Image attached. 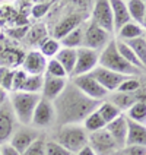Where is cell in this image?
Segmentation results:
<instances>
[{"label": "cell", "mask_w": 146, "mask_h": 155, "mask_svg": "<svg viewBox=\"0 0 146 155\" xmlns=\"http://www.w3.org/2000/svg\"><path fill=\"white\" fill-rule=\"evenodd\" d=\"M28 31H29V26H18V28L9 29L8 34L10 35L12 38H15V40H22V38H25L26 37Z\"/></svg>", "instance_id": "60d3db41"}, {"label": "cell", "mask_w": 146, "mask_h": 155, "mask_svg": "<svg viewBox=\"0 0 146 155\" xmlns=\"http://www.w3.org/2000/svg\"><path fill=\"white\" fill-rule=\"evenodd\" d=\"M126 147H145L146 148V126L139 124L127 119V139Z\"/></svg>", "instance_id": "e0dca14e"}, {"label": "cell", "mask_w": 146, "mask_h": 155, "mask_svg": "<svg viewBox=\"0 0 146 155\" xmlns=\"http://www.w3.org/2000/svg\"><path fill=\"white\" fill-rule=\"evenodd\" d=\"M126 3H127V10H129L130 19L133 22L143 26V24H145V13H146V2H143V0H129Z\"/></svg>", "instance_id": "d4e9b609"}, {"label": "cell", "mask_w": 146, "mask_h": 155, "mask_svg": "<svg viewBox=\"0 0 146 155\" xmlns=\"http://www.w3.org/2000/svg\"><path fill=\"white\" fill-rule=\"evenodd\" d=\"M99 60V51L89 50L85 47H80L76 50V64L72 72V78L80 76V75H88L98 66Z\"/></svg>", "instance_id": "ba28073f"}, {"label": "cell", "mask_w": 146, "mask_h": 155, "mask_svg": "<svg viewBox=\"0 0 146 155\" xmlns=\"http://www.w3.org/2000/svg\"><path fill=\"white\" fill-rule=\"evenodd\" d=\"M56 142L75 155L83 147L88 145V133L83 129V126H79V124L60 126Z\"/></svg>", "instance_id": "277c9868"}, {"label": "cell", "mask_w": 146, "mask_h": 155, "mask_svg": "<svg viewBox=\"0 0 146 155\" xmlns=\"http://www.w3.org/2000/svg\"><path fill=\"white\" fill-rule=\"evenodd\" d=\"M126 155H146L145 147H126L124 148Z\"/></svg>", "instance_id": "b9f144b4"}, {"label": "cell", "mask_w": 146, "mask_h": 155, "mask_svg": "<svg viewBox=\"0 0 146 155\" xmlns=\"http://www.w3.org/2000/svg\"><path fill=\"white\" fill-rule=\"evenodd\" d=\"M26 78H28V75L22 69L15 70V76H13V82H12V92H21L22 91Z\"/></svg>", "instance_id": "ab89813d"}, {"label": "cell", "mask_w": 146, "mask_h": 155, "mask_svg": "<svg viewBox=\"0 0 146 155\" xmlns=\"http://www.w3.org/2000/svg\"><path fill=\"white\" fill-rule=\"evenodd\" d=\"M126 117L129 120L139 123V124H145L146 126V101L139 100L138 103H135L129 110L126 111Z\"/></svg>", "instance_id": "484cf974"}, {"label": "cell", "mask_w": 146, "mask_h": 155, "mask_svg": "<svg viewBox=\"0 0 146 155\" xmlns=\"http://www.w3.org/2000/svg\"><path fill=\"white\" fill-rule=\"evenodd\" d=\"M24 59H25V53L15 48V47H10V45L0 47V63H2L0 66L18 69V66L22 64Z\"/></svg>", "instance_id": "ffe728a7"}, {"label": "cell", "mask_w": 146, "mask_h": 155, "mask_svg": "<svg viewBox=\"0 0 146 155\" xmlns=\"http://www.w3.org/2000/svg\"><path fill=\"white\" fill-rule=\"evenodd\" d=\"M110 41H111L110 40V34L105 32L104 29H101L99 26L94 25L92 22L85 26V31H83V45L82 47L89 48V50H95V51H99V50H104Z\"/></svg>", "instance_id": "9c48e42d"}, {"label": "cell", "mask_w": 146, "mask_h": 155, "mask_svg": "<svg viewBox=\"0 0 146 155\" xmlns=\"http://www.w3.org/2000/svg\"><path fill=\"white\" fill-rule=\"evenodd\" d=\"M105 126H107V123L104 121V119L101 117V114L96 111V110L92 111L85 120H83V129L86 130L88 135H89V133H95V132H98V130L105 129Z\"/></svg>", "instance_id": "f1b7e54d"}, {"label": "cell", "mask_w": 146, "mask_h": 155, "mask_svg": "<svg viewBox=\"0 0 146 155\" xmlns=\"http://www.w3.org/2000/svg\"><path fill=\"white\" fill-rule=\"evenodd\" d=\"M22 155H45V140L38 136Z\"/></svg>", "instance_id": "74e56055"}, {"label": "cell", "mask_w": 146, "mask_h": 155, "mask_svg": "<svg viewBox=\"0 0 146 155\" xmlns=\"http://www.w3.org/2000/svg\"><path fill=\"white\" fill-rule=\"evenodd\" d=\"M54 59L64 68L66 73H67V76H72V72H73L75 64H76V50L61 47L60 51L57 53V56H56Z\"/></svg>", "instance_id": "603a6c76"}, {"label": "cell", "mask_w": 146, "mask_h": 155, "mask_svg": "<svg viewBox=\"0 0 146 155\" xmlns=\"http://www.w3.org/2000/svg\"><path fill=\"white\" fill-rule=\"evenodd\" d=\"M115 47H117V51L120 53V56L124 59V60L130 63L131 66H135L136 69L139 70H145V68L142 66V63L138 60V57L135 56V53L133 50L130 48L127 44L124 43V41H120V40H115Z\"/></svg>", "instance_id": "83f0119b"}, {"label": "cell", "mask_w": 146, "mask_h": 155, "mask_svg": "<svg viewBox=\"0 0 146 155\" xmlns=\"http://www.w3.org/2000/svg\"><path fill=\"white\" fill-rule=\"evenodd\" d=\"M72 84L76 86L82 94H85L88 98L95 100V101H101L102 98L110 95L102 86L96 82V79L91 73L72 78Z\"/></svg>", "instance_id": "5b68a950"}, {"label": "cell", "mask_w": 146, "mask_h": 155, "mask_svg": "<svg viewBox=\"0 0 146 155\" xmlns=\"http://www.w3.org/2000/svg\"><path fill=\"white\" fill-rule=\"evenodd\" d=\"M91 22L94 25L99 26L105 32L111 35L114 32V21H112L111 5L107 0H98L94 3L92 13H91Z\"/></svg>", "instance_id": "8992f818"}, {"label": "cell", "mask_w": 146, "mask_h": 155, "mask_svg": "<svg viewBox=\"0 0 146 155\" xmlns=\"http://www.w3.org/2000/svg\"><path fill=\"white\" fill-rule=\"evenodd\" d=\"M101 101H95L82 94L73 84H67L60 97L53 101L56 121L60 126L66 124H79L98 108Z\"/></svg>", "instance_id": "6da1fadb"}, {"label": "cell", "mask_w": 146, "mask_h": 155, "mask_svg": "<svg viewBox=\"0 0 146 155\" xmlns=\"http://www.w3.org/2000/svg\"><path fill=\"white\" fill-rule=\"evenodd\" d=\"M111 104H114L121 113L127 111L130 107L135 103H138L139 98L136 94H127V92H120V91H114L110 94V100Z\"/></svg>", "instance_id": "44dd1931"}, {"label": "cell", "mask_w": 146, "mask_h": 155, "mask_svg": "<svg viewBox=\"0 0 146 155\" xmlns=\"http://www.w3.org/2000/svg\"><path fill=\"white\" fill-rule=\"evenodd\" d=\"M44 75H28L25 81V85L21 92H28V94H40L43 89Z\"/></svg>", "instance_id": "d6a6232c"}, {"label": "cell", "mask_w": 146, "mask_h": 155, "mask_svg": "<svg viewBox=\"0 0 146 155\" xmlns=\"http://www.w3.org/2000/svg\"><path fill=\"white\" fill-rule=\"evenodd\" d=\"M107 132L111 135L114 142L117 143V147L120 149L126 148V139H127V117L124 114H121L120 117H117L115 120L108 123L105 126Z\"/></svg>", "instance_id": "9a60e30c"}, {"label": "cell", "mask_w": 146, "mask_h": 155, "mask_svg": "<svg viewBox=\"0 0 146 155\" xmlns=\"http://www.w3.org/2000/svg\"><path fill=\"white\" fill-rule=\"evenodd\" d=\"M112 155H126V152H124V149H123V151H117L115 154H112Z\"/></svg>", "instance_id": "bcb514c9"}, {"label": "cell", "mask_w": 146, "mask_h": 155, "mask_svg": "<svg viewBox=\"0 0 146 155\" xmlns=\"http://www.w3.org/2000/svg\"><path fill=\"white\" fill-rule=\"evenodd\" d=\"M47 37H50V35L47 32V28H45L44 24H37V25L31 26L28 34H26L28 43L31 45H40Z\"/></svg>", "instance_id": "f546056e"}, {"label": "cell", "mask_w": 146, "mask_h": 155, "mask_svg": "<svg viewBox=\"0 0 146 155\" xmlns=\"http://www.w3.org/2000/svg\"><path fill=\"white\" fill-rule=\"evenodd\" d=\"M53 2H37L32 3V8H31V15L35 19H41L43 16L47 15V12L51 9Z\"/></svg>", "instance_id": "8d00e7d4"}, {"label": "cell", "mask_w": 146, "mask_h": 155, "mask_svg": "<svg viewBox=\"0 0 146 155\" xmlns=\"http://www.w3.org/2000/svg\"><path fill=\"white\" fill-rule=\"evenodd\" d=\"M47 68V59L38 50H31L25 54L21 69L26 75H44Z\"/></svg>", "instance_id": "4fadbf2b"}, {"label": "cell", "mask_w": 146, "mask_h": 155, "mask_svg": "<svg viewBox=\"0 0 146 155\" xmlns=\"http://www.w3.org/2000/svg\"><path fill=\"white\" fill-rule=\"evenodd\" d=\"M16 117L9 101L0 107V145L8 143L15 133Z\"/></svg>", "instance_id": "30bf717a"}, {"label": "cell", "mask_w": 146, "mask_h": 155, "mask_svg": "<svg viewBox=\"0 0 146 155\" xmlns=\"http://www.w3.org/2000/svg\"><path fill=\"white\" fill-rule=\"evenodd\" d=\"M41 100L40 94H28V92H13L10 97V105L15 113V117L22 124H31L35 107Z\"/></svg>", "instance_id": "3957f363"}, {"label": "cell", "mask_w": 146, "mask_h": 155, "mask_svg": "<svg viewBox=\"0 0 146 155\" xmlns=\"http://www.w3.org/2000/svg\"><path fill=\"white\" fill-rule=\"evenodd\" d=\"M83 31H85V28L82 25L75 28L73 31H70L66 37H63L60 40L61 47H64V48H73V50L80 48L83 45Z\"/></svg>", "instance_id": "cb8c5ba5"}, {"label": "cell", "mask_w": 146, "mask_h": 155, "mask_svg": "<svg viewBox=\"0 0 146 155\" xmlns=\"http://www.w3.org/2000/svg\"><path fill=\"white\" fill-rule=\"evenodd\" d=\"M54 121H56V111L53 103L41 98L35 107L31 124H34L35 127H48Z\"/></svg>", "instance_id": "7c38bea8"}, {"label": "cell", "mask_w": 146, "mask_h": 155, "mask_svg": "<svg viewBox=\"0 0 146 155\" xmlns=\"http://www.w3.org/2000/svg\"><path fill=\"white\" fill-rule=\"evenodd\" d=\"M88 145L94 149L96 155H112L117 151H120V148L117 147V143L114 142V139L107 132V129L98 130L95 133H89Z\"/></svg>", "instance_id": "52a82bcc"}, {"label": "cell", "mask_w": 146, "mask_h": 155, "mask_svg": "<svg viewBox=\"0 0 146 155\" xmlns=\"http://www.w3.org/2000/svg\"><path fill=\"white\" fill-rule=\"evenodd\" d=\"M96 111L101 114V117L104 119V121H105L107 124L111 123L112 120H115L117 117H120L121 114H123V113H121L114 104L110 103V101H104V103H101L98 105Z\"/></svg>", "instance_id": "4dcf8cb0"}, {"label": "cell", "mask_w": 146, "mask_h": 155, "mask_svg": "<svg viewBox=\"0 0 146 155\" xmlns=\"http://www.w3.org/2000/svg\"><path fill=\"white\" fill-rule=\"evenodd\" d=\"M145 32H146V29L142 25L130 21L129 24L121 26V29L117 32V35H118V40L120 41H130V40H135V38L145 37Z\"/></svg>", "instance_id": "7402d4cb"}, {"label": "cell", "mask_w": 146, "mask_h": 155, "mask_svg": "<svg viewBox=\"0 0 146 155\" xmlns=\"http://www.w3.org/2000/svg\"><path fill=\"white\" fill-rule=\"evenodd\" d=\"M15 70L8 66H0V88L3 91H12V82L15 76Z\"/></svg>", "instance_id": "836d02e7"}, {"label": "cell", "mask_w": 146, "mask_h": 155, "mask_svg": "<svg viewBox=\"0 0 146 155\" xmlns=\"http://www.w3.org/2000/svg\"><path fill=\"white\" fill-rule=\"evenodd\" d=\"M75 155H96V154H95L94 149L89 147V145H86V147H83L80 151H79V152H76Z\"/></svg>", "instance_id": "ee69618b"}, {"label": "cell", "mask_w": 146, "mask_h": 155, "mask_svg": "<svg viewBox=\"0 0 146 155\" xmlns=\"http://www.w3.org/2000/svg\"><path fill=\"white\" fill-rule=\"evenodd\" d=\"M45 155H73L66 148H63L56 140L45 142Z\"/></svg>", "instance_id": "f35d334b"}, {"label": "cell", "mask_w": 146, "mask_h": 155, "mask_svg": "<svg viewBox=\"0 0 146 155\" xmlns=\"http://www.w3.org/2000/svg\"><path fill=\"white\" fill-rule=\"evenodd\" d=\"M124 43L127 44L130 48L133 50L135 56L138 57V60L142 63V66H143V68L146 69V40H145V37L135 38V40L124 41Z\"/></svg>", "instance_id": "1f68e13d"}, {"label": "cell", "mask_w": 146, "mask_h": 155, "mask_svg": "<svg viewBox=\"0 0 146 155\" xmlns=\"http://www.w3.org/2000/svg\"><path fill=\"white\" fill-rule=\"evenodd\" d=\"M143 26H145V29H146V13H145V24H143Z\"/></svg>", "instance_id": "7dc6e473"}, {"label": "cell", "mask_w": 146, "mask_h": 155, "mask_svg": "<svg viewBox=\"0 0 146 155\" xmlns=\"http://www.w3.org/2000/svg\"><path fill=\"white\" fill-rule=\"evenodd\" d=\"M0 151H2V155H21L16 149H15V148L9 143V142H8V143L0 145Z\"/></svg>", "instance_id": "7bdbcfd3"}, {"label": "cell", "mask_w": 146, "mask_h": 155, "mask_svg": "<svg viewBox=\"0 0 146 155\" xmlns=\"http://www.w3.org/2000/svg\"><path fill=\"white\" fill-rule=\"evenodd\" d=\"M0 155H2V151H0Z\"/></svg>", "instance_id": "681fc988"}, {"label": "cell", "mask_w": 146, "mask_h": 155, "mask_svg": "<svg viewBox=\"0 0 146 155\" xmlns=\"http://www.w3.org/2000/svg\"><path fill=\"white\" fill-rule=\"evenodd\" d=\"M45 75L51 78H61V79H67V73L64 68L61 66L56 59L47 60V68H45Z\"/></svg>", "instance_id": "e575fe53"}, {"label": "cell", "mask_w": 146, "mask_h": 155, "mask_svg": "<svg viewBox=\"0 0 146 155\" xmlns=\"http://www.w3.org/2000/svg\"><path fill=\"white\" fill-rule=\"evenodd\" d=\"M61 44L59 40L53 38V37H47L43 43L38 45V51L43 54L45 59H54L57 56V53L60 51Z\"/></svg>", "instance_id": "4316f807"}, {"label": "cell", "mask_w": 146, "mask_h": 155, "mask_svg": "<svg viewBox=\"0 0 146 155\" xmlns=\"http://www.w3.org/2000/svg\"><path fill=\"white\" fill-rule=\"evenodd\" d=\"M6 101H8V94H6V91H3V89L0 88V107L6 103Z\"/></svg>", "instance_id": "f6af8a7d"}, {"label": "cell", "mask_w": 146, "mask_h": 155, "mask_svg": "<svg viewBox=\"0 0 146 155\" xmlns=\"http://www.w3.org/2000/svg\"><path fill=\"white\" fill-rule=\"evenodd\" d=\"M110 5H111L112 21H114V32H118L121 26H124L131 21L127 10V3L124 0H112L110 2Z\"/></svg>", "instance_id": "d6986e66"}, {"label": "cell", "mask_w": 146, "mask_h": 155, "mask_svg": "<svg viewBox=\"0 0 146 155\" xmlns=\"http://www.w3.org/2000/svg\"><path fill=\"white\" fill-rule=\"evenodd\" d=\"M37 138H38V135L35 133L34 130L21 129V130H16V132L13 133V136L10 138L9 143L15 148L19 154L22 155L28 148L32 145V142H34Z\"/></svg>", "instance_id": "ac0fdd59"}, {"label": "cell", "mask_w": 146, "mask_h": 155, "mask_svg": "<svg viewBox=\"0 0 146 155\" xmlns=\"http://www.w3.org/2000/svg\"><path fill=\"white\" fill-rule=\"evenodd\" d=\"M98 66L115 72V73H120L123 76H136L139 73H142V70L136 69L135 66H131L120 56V53L117 51V47H115V40H111L107 44V47L101 50Z\"/></svg>", "instance_id": "7a4b0ae2"}, {"label": "cell", "mask_w": 146, "mask_h": 155, "mask_svg": "<svg viewBox=\"0 0 146 155\" xmlns=\"http://www.w3.org/2000/svg\"><path fill=\"white\" fill-rule=\"evenodd\" d=\"M82 22H83V16L80 13H70L67 16H64L57 25L54 26V29H53V38H56V40L60 41L61 38L66 37L70 31H73L75 28L82 25Z\"/></svg>", "instance_id": "2e32d148"}, {"label": "cell", "mask_w": 146, "mask_h": 155, "mask_svg": "<svg viewBox=\"0 0 146 155\" xmlns=\"http://www.w3.org/2000/svg\"><path fill=\"white\" fill-rule=\"evenodd\" d=\"M145 40H146V32H145Z\"/></svg>", "instance_id": "c3c4849f"}, {"label": "cell", "mask_w": 146, "mask_h": 155, "mask_svg": "<svg viewBox=\"0 0 146 155\" xmlns=\"http://www.w3.org/2000/svg\"><path fill=\"white\" fill-rule=\"evenodd\" d=\"M67 85V79H61V78H51L44 75L43 89H41V98L47 101H56L60 94L64 91V88Z\"/></svg>", "instance_id": "5bb4252c"}, {"label": "cell", "mask_w": 146, "mask_h": 155, "mask_svg": "<svg viewBox=\"0 0 146 155\" xmlns=\"http://www.w3.org/2000/svg\"><path fill=\"white\" fill-rule=\"evenodd\" d=\"M91 75L96 79V82L102 86L108 94L117 91L120 84L127 78V76L120 75V73H115V72H111V70L105 69V68H101V66H96V68L91 72Z\"/></svg>", "instance_id": "8fae6325"}, {"label": "cell", "mask_w": 146, "mask_h": 155, "mask_svg": "<svg viewBox=\"0 0 146 155\" xmlns=\"http://www.w3.org/2000/svg\"><path fill=\"white\" fill-rule=\"evenodd\" d=\"M139 89H140V81L138 79V76H127L120 84L117 91L127 92V94H138Z\"/></svg>", "instance_id": "d590c367"}]
</instances>
